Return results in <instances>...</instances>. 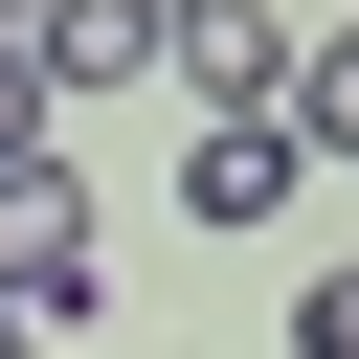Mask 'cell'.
<instances>
[{"instance_id": "8", "label": "cell", "mask_w": 359, "mask_h": 359, "mask_svg": "<svg viewBox=\"0 0 359 359\" xmlns=\"http://www.w3.org/2000/svg\"><path fill=\"white\" fill-rule=\"evenodd\" d=\"M0 45H45V0H0Z\"/></svg>"}, {"instance_id": "5", "label": "cell", "mask_w": 359, "mask_h": 359, "mask_svg": "<svg viewBox=\"0 0 359 359\" xmlns=\"http://www.w3.org/2000/svg\"><path fill=\"white\" fill-rule=\"evenodd\" d=\"M45 90H157V0H45Z\"/></svg>"}, {"instance_id": "6", "label": "cell", "mask_w": 359, "mask_h": 359, "mask_svg": "<svg viewBox=\"0 0 359 359\" xmlns=\"http://www.w3.org/2000/svg\"><path fill=\"white\" fill-rule=\"evenodd\" d=\"M45 112H67V90H45V45H0V157H45Z\"/></svg>"}, {"instance_id": "7", "label": "cell", "mask_w": 359, "mask_h": 359, "mask_svg": "<svg viewBox=\"0 0 359 359\" xmlns=\"http://www.w3.org/2000/svg\"><path fill=\"white\" fill-rule=\"evenodd\" d=\"M292 359H359V269H314V292H292Z\"/></svg>"}, {"instance_id": "2", "label": "cell", "mask_w": 359, "mask_h": 359, "mask_svg": "<svg viewBox=\"0 0 359 359\" xmlns=\"http://www.w3.org/2000/svg\"><path fill=\"white\" fill-rule=\"evenodd\" d=\"M67 292H90V202L45 157H0V314H67Z\"/></svg>"}, {"instance_id": "3", "label": "cell", "mask_w": 359, "mask_h": 359, "mask_svg": "<svg viewBox=\"0 0 359 359\" xmlns=\"http://www.w3.org/2000/svg\"><path fill=\"white\" fill-rule=\"evenodd\" d=\"M292 180H314V157H292L269 112H202V157H180V224H269Z\"/></svg>"}, {"instance_id": "4", "label": "cell", "mask_w": 359, "mask_h": 359, "mask_svg": "<svg viewBox=\"0 0 359 359\" xmlns=\"http://www.w3.org/2000/svg\"><path fill=\"white\" fill-rule=\"evenodd\" d=\"M269 135H292V157H359V22H292V67H269Z\"/></svg>"}, {"instance_id": "1", "label": "cell", "mask_w": 359, "mask_h": 359, "mask_svg": "<svg viewBox=\"0 0 359 359\" xmlns=\"http://www.w3.org/2000/svg\"><path fill=\"white\" fill-rule=\"evenodd\" d=\"M157 67H180L202 112H269V67H292V22H269V0H157Z\"/></svg>"}, {"instance_id": "9", "label": "cell", "mask_w": 359, "mask_h": 359, "mask_svg": "<svg viewBox=\"0 0 359 359\" xmlns=\"http://www.w3.org/2000/svg\"><path fill=\"white\" fill-rule=\"evenodd\" d=\"M0 359H45V314H0Z\"/></svg>"}]
</instances>
